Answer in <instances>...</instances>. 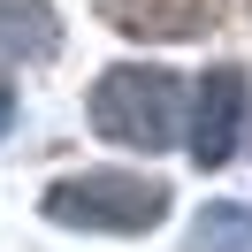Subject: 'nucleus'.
<instances>
[{
  "mask_svg": "<svg viewBox=\"0 0 252 252\" xmlns=\"http://www.w3.org/2000/svg\"><path fill=\"white\" fill-rule=\"evenodd\" d=\"M184 84L168 77V69H145V62H123L107 69V77L92 84V130L115 145H130V153H160V145L184 138Z\"/></svg>",
  "mask_w": 252,
  "mask_h": 252,
  "instance_id": "nucleus-1",
  "label": "nucleus"
},
{
  "mask_svg": "<svg viewBox=\"0 0 252 252\" xmlns=\"http://www.w3.org/2000/svg\"><path fill=\"white\" fill-rule=\"evenodd\" d=\"M46 221L62 229H99V237H138L168 214V184L153 176H130V168H92V176H62L46 184Z\"/></svg>",
  "mask_w": 252,
  "mask_h": 252,
  "instance_id": "nucleus-2",
  "label": "nucleus"
},
{
  "mask_svg": "<svg viewBox=\"0 0 252 252\" xmlns=\"http://www.w3.org/2000/svg\"><path fill=\"white\" fill-rule=\"evenodd\" d=\"M237 115H245V69H206L199 77V92H191V130H184V145H191V160L199 168H221V160L237 153Z\"/></svg>",
  "mask_w": 252,
  "mask_h": 252,
  "instance_id": "nucleus-3",
  "label": "nucleus"
},
{
  "mask_svg": "<svg viewBox=\"0 0 252 252\" xmlns=\"http://www.w3.org/2000/svg\"><path fill=\"white\" fill-rule=\"evenodd\" d=\"M229 16V0H107V23L130 38H199Z\"/></svg>",
  "mask_w": 252,
  "mask_h": 252,
  "instance_id": "nucleus-4",
  "label": "nucleus"
},
{
  "mask_svg": "<svg viewBox=\"0 0 252 252\" xmlns=\"http://www.w3.org/2000/svg\"><path fill=\"white\" fill-rule=\"evenodd\" d=\"M0 54L16 62H54L62 54V23L46 0H0Z\"/></svg>",
  "mask_w": 252,
  "mask_h": 252,
  "instance_id": "nucleus-5",
  "label": "nucleus"
},
{
  "mask_svg": "<svg viewBox=\"0 0 252 252\" xmlns=\"http://www.w3.org/2000/svg\"><path fill=\"white\" fill-rule=\"evenodd\" d=\"M184 252H252V206L245 199H214L199 221H191Z\"/></svg>",
  "mask_w": 252,
  "mask_h": 252,
  "instance_id": "nucleus-6",
  "label": "nucleus"
},
{
  "mask_svg": "<svg viewBox=\"0 0 252 252\" xmlns=\"http://www.w3.org/2000/svg\"><path fill=\"white\" fill-rule=\"evenodd\" d=\"M16 123V84H8V69H0V130Z\"/></svg>",
  "mask_w": 252,
  "mask_h": 252,
  "instance_id": "nucleus-7",
  "label": "nucleus"
}]
</instances>
